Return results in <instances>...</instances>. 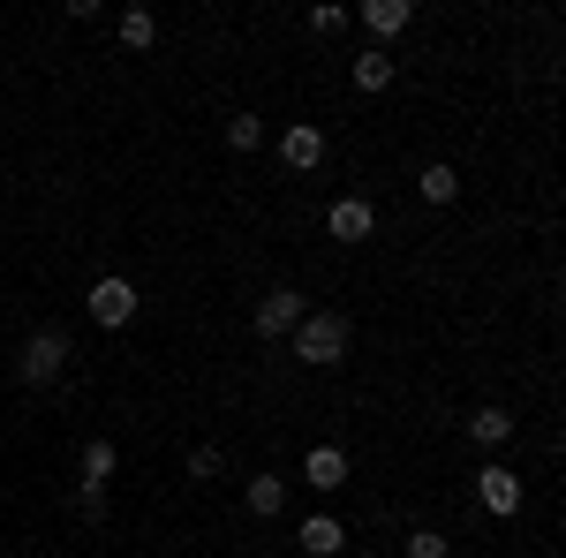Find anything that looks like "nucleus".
<instances>
[{"instance_id":"19","label":"nucleus","mask_w":566,"mask_h":558,"mask_svg":"<svg viewBox=\"0 0 566 558\" xmlns=\"http://www.w3.org/2000/svg\"><path fill=\"white\" fill-rule=\"evenodd\" d=\"M219 461H227L219 445H197V453H189V475H219Z\"/></svg>"},{"instance_id":"7","label":"nucleus","mask_w":566,"mask_h":558,"mask_svg":"<svg viewBox=\"0 0 566 558\" xmlns=\"http://www.w3.org/2000/svg\"><path fill=\"white\" fill-rule=\"evenodd\" d=\"M303 483L310 491H340V483H348V453H340V445H317L303 461Z\"/></svg>"},{"instance_id":"18","label":"nucleus","mask_w":566,"mask_h":558,"mask_svg":"<svg viewBox=\"0 0 566 558\" xmlns=\"http://www.w3.org/2000/svg\"><path fill=\"white\" fill-rule=\"evenodd\" d=\"M446 551H453V544H446L438 528H416V536H408V558H446Z\"/></svg>"},{"instance_id":"2","label":"nucleus","mask_w":566,"mask_h":558,"mask_svg":"<svg viewBox=\"0 0 566 558\" xmlns=\"http://www.w3.org/2000/svg\"><path fill=\"white\" fill-rule=\"evenodd\" d=\"M61 370H69V333H61V325L31 333V340H23V378H31V386H53Z\"/></svg>"},{"instance_id":"16","label":"nucleus","mask_w":566,"mask_h":558,"mask_svg":"<svg viewBox=\"0 0 566 558\" xmlns=\"http://www.w3.org/2000/svg\"><path fill=\"white\" fill-rule=\"evenodd\" d=\"M151 39H159V15H151V8H129V15H122V45H136V53H144Z\"/></svg>"},{"instance_id":"20","label":"nucleus","mask_w":566,"mask_h":558,"mask_svg":"<svg viewBox=\"0 0 566 558\" xmlns=\"http://www.w3.org/2000/svg\"><path fill=\"white\" fill-rule=\"evenodd\" d=\"M76 506H84L91 520H106V491H98V483H84V491H76Z\"/></svg>"},{"instance_id":"13","label":"nucleus","mask_w":566,"mask_h":558,"mask_svg":"<svg viewBox=\"0 0 566 558\" xmlns=\"http://www.w3.org/2000/svg\"><path fill=\"white\" fill-rule=\"evenodd\" d=\"M355 84H363V91H386L392 84V53H378V45H370V53H355Z\"/></svg>"},{"instance_id":"1","label":"nucleus","mask_w":566,"mask_h":558,"mask_svg":"<svg viewBox=\"0 0 566 558\" xmlns=\"http://www.w3.org/2000/svg\"><path fill=\"white\" fill-rule=\"evenodd\" d=\"M340 355H348V317H340V309H310L303 325H295V362L325 370V362H340Z\"/></svg>"},{"instance_id":"14","label":"nucleus","mask_w":566,"mask_h":558,"mask_svg":"<svg viewBox=\"0 0 566 558\" xmlns=\"http://www.w3.org/2000/svg\"><path fill=\"white\" fill-rule=\"evenodd\" d=\"M114 461H122V453H114L106 438H91V445H84V483H98V491H106V483H114Z\"/></svg>"},{"instance_id":"12","label":"nucleus","mask_w":566,"mask_h":558,"mask_svg":"<svg viewBox=\"0 0 566 558\" xmlns=\"http://www.w3.org/2000/svg\"><path fill=\"white\" fill-rule=\"evenodd\" d=\"M416 189H423L431 204H453V197H461V173H453L446 159H438V167H423V173H416Z\"/></svg>"},{"instance_id":"17","label":"nucleus","mask_w":566,"mask_h":558,"mask_svg":"<svg viewBox=\"0 0 566 558\" xmlns=\"http://www.w3.org/2000/svg\"><path fill=\"white\" fill-rule=\"evenodd\" d=\"M258 144H264L258 114H234V122H227V151H258Z\"/></svg>"},{"instance_id":"8","label":"nucleus","mask_w":566,"mask_h":558,"mask_svg":"<svg viewBox=\"0 0 566 558\" xmlns=\"http://www.w3.org/2000/svg\"><path fill=\"white\" fill-rule=\"evenodd\" d=\"M303 551L310 558H340V551H348V528H340L333 514H310L303 520Z\"/></svg>"},{"instance_id":"3","label":"nucleus","mask_w":566,"mask_h":558,"mask_svg":"<svg viewBox=\"0 0 566 558\" xmlns=\"http://www.w3.org/2000/svg\"><path fill=\"white\" fill-rule=\"evenodd\" d=\"M303 317H310V302L295 295V287H272V295L258 302V333H264V340H280V333H295Z\"/></svg>"},{"instance_id":"6","label":"nucleus","mask_w":566,"mask_h":558,"mask_svg":"<svg viewBox=\"0 0 566 558\" xmlns=\"http://www.w3.org/2000/svg\"><path fill=\"white\" fill-rule=\"evenodd\" d=\"M476 498L491 506V514H522V475H514V468H499V461H491V468L476 475Z\"/></svg>"},{"instance_id":"15","label":"nucleus","mask_w":566,"mask_h":558,"mask_svg":"<svg viewBox=\"0 0 566 558\" xmlns=\"http://www.w3.org/2000/svg\"><path fill=\"white\" fill-rule=\"evenodd\" d=\"M242 498H250V514H280L287 483H280V475H250V491H242Z\"/></svg>"},{"instance_id":"11","label":"nucleus","mask_w":566,"mask_h":558,"mask_svg":"<svg viewBox=\"0 0 566 558\" xmlns=\"http://www.w3.org/2000/svg\"><path fill=\"white\" fill-rule=\"evenodd\" d=\"M469 438H476V445H506V438H514V415H506V408H476V415H469Z\"/></svg>"},{"instance_id":"9","label":"nucleus","mask_w":566,"mask_h":558,"mask_svg":"<svg viewBox=\"0 0 566 558\" xmlns=\"http://www.w3.org/2000/svg\"><path fill=\"white\" fill-rule=\"evenodd\" d=\"M280 159H287V167H317V159H325V136L310 129V122H295V129L280 136Z\"/></svg>"},{"instance_id":"4","label":"nucleus","mask_w":566,"mask_h":558,"mask_svg":"<svg viewBox=\"0 0 566 558\" xmlns=\"http://www.w3.org/2000/svg\"><path fill=\"white\" fill-rule=\"evenodd\" d=\"M370 227H378V212L363 197H333V212H325V234L333 242H370Z\"/></svg>"},{"instance_id":"10","label":"nucleus","mask_w":566,"mask_h":558,"mask_svg":"<svg viewBox=\"0 0 566 558\" xmlns=\"http://www.w3.org/2000/svg\"><path fill=\"white\" fill-rule=\"evenodd\" d=\"M363 23H370L378 39H400V31L416 23V8H408V0H370V8H363Z\"/></svg>"},{"instance_id":"5","label":"nucleus","mask_w":566,"mask_h":558,"mask_svg":"<svg viewBox=\"0 0 566 558\" xmlns=\"http://www.w3.org/2000/svg\"><path fill=\"white\" fill-rule=\"evenodd\" d=\"M84 309L98 317V325H129V317H136V287H129V280H98Z\"/></svg>"}]
</instances>
